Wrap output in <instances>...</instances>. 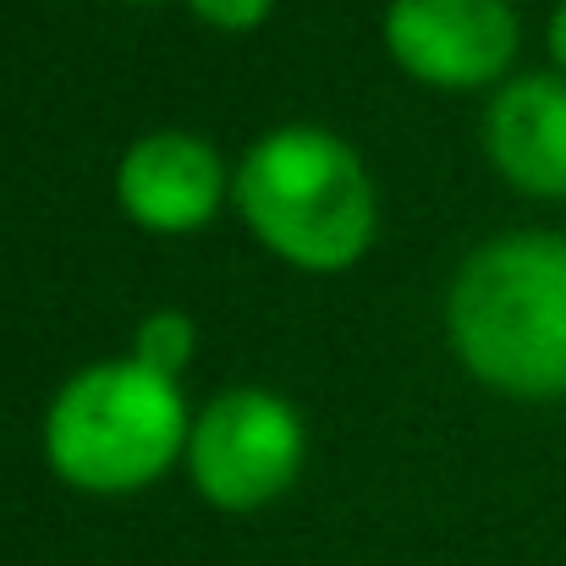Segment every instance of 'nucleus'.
Masks as SVG:
<instances>
[{
	"mask_svg": "<svg viewBox=\"0 0 566 566\" xmlns=\"http://www.w3.org/2000/svg\"><path fill=\"white\" fill-rule=\"evenodd\" d=\"M188 11L214 33H253L275 17V0H188Z\"/></svg>",
	"mask_w": 566,
	"mask_h": 566,
	"instance_id": "1a4fd4ad",
	"label": "nucleus"
},
{
	"mask_svg": "<svg viewBox=\"0 0 566 566\" xmlns=\"http://www.w3.org/2000/svg\"><path fill=\"white\" fill-rule=\"evenodd\" d=\"M545 50H551V61H556V72L566 77V0L551 11V22H545Z\"/></svg>",
	"mask_w": 566,
	"mask_h": 566,
	"instance_id": "9d476101",
	"label": "nucleus"
},
{
	"mask_svg": "<svg viewBox=\"0 0 566 566\" xmlns=\"http://www.w3.org/2000/svg\"><path fill=\"white\" fill-rule=\"evenodd\" d=\"M144 369L166 379H182L192 369V353H198V325H192L182 308H155L138 319L133 331V347H127Z\"/></svg>",
	"mask_w": 566,
	"mask_h": 566,
	"instance_id": "6e6552de",
	"label": "nucleus"
},
{
	"mask_svg": "<svg viewBox=\"0 0 566 566\" xmlns=\"http://www.w3.org/2000/svg\"><path fill=\"white\" fill-rule=\"evenodd\" d=\"M446 342L479 385L512 401L566 396V237L479 242L446 286Z\"/></svg>",
	"mask_w": 566,
	"mask_h": 566,
	"instance_id": "f257e3e1",
	"label": "nucleus"
},
{
	"mask_svg": "<svg viewBox=\"0 0 566 566\" xmlns=\"http://www.w3.org/2000/svg\"><path fill=\"white\" fill-rule=\"evenodd\" d=\"M484 160L523 198L566 203V77H506L484 105Z\"/></svg>",
	"mask_w": 566,
	"mask_h": 566,
	"instance_id": "0eeeda50",
	"label": "nucleus"
},
{
	"mask_svg": "<svg viewBox=\"0 0 566 566\" xmlns=\"http://www.w3.org/2000/svg\"><path fill=\"white\" fill-rule=\"evenodd\" d=\"M308 462V429L303 412L264 385H231L214 390L188 429V468L192 490L231 517L275 506Z\"/></svg>",
	"mask_w": 566,
	"mask_h": 566,
	"instance_id": "20e7f679",
	"label": "nucleus"
},
{
	"mask_svg": "<svg viewBox=\"0 0 566 566\" xmlns=\"http://www.w3.org/2000/svg\"><path fill=\"white\" fill-rule=\"evenodd\" d=\"M127 6H155V0H127Z\"/></svg>",
	"mask_w": 566,
	"mask_h": 566,
	"instance_id": "9b49d317",
	"label": "nucleus"
},
{
	"mask_svg": "<svg viewBox=\"0 0 566 566\" xmlns=\"http://www.w3.org/2000/svg\"><path fill=\"white\" fill-rule=\"evenodd\" d=\"M379 39L396 72H407L412 83L473 94L506 83L523 22L512 0H390L379 17Z\"/></svg>",
	"mask_w": 566,
	"mask_h": 566,
	"instance_id": "39448f33",
	"label": "nucleus"
},
{
	"mask_svg": "<svg viewBox=\"0 0 566 566\" xmlns=\"http://www.w3.org/2000/svg\"><path fill=\"white\" fill-rule=\"evenodd\" d=\"M226 155L188 127H155L133 138L116 160V203L149 237H192L214 226L231 198Z\"/></svg>",
	"mask_w": 566,
	"mask_h": 566,
	"instance_id": "423d86ee",
	"label": "nucleus"
},
{
	"mask_svg": "<svg viewBox=\"0 0 566 566\" xmlns=\"http://www.w3.org/2000/svg\"><path fill=\"white\" fill-rule=\"evenodd\" d=\"M188 429L192 412L182 379L155 375L122 353L77 369L50 396L39 446L66 490L122 501L160 484L188 457Z\"/></svg>",
	"mask_w": 566,
	"mask_h": 566,
	"instance_id": "7ed1b4c3",
	"label": "nucleus"
},
{
	"mask_svg": "<svg viewBox=\"0 0 566 566\" xmlns=\"http://www.w3.org/2000/svg\"><path fill=\"white\" fill-rule=\"evenodd\" d=\"M231 203L253 242L303 275L353 270L379 231V198L364 155L314 122L259 133L237 160Z\"/></svg>",
	"mask_w": 566,
	"mask_h": 566,
	"instance_id": "f03ea898",
	"label": "nucleus"
}]
</instances>
